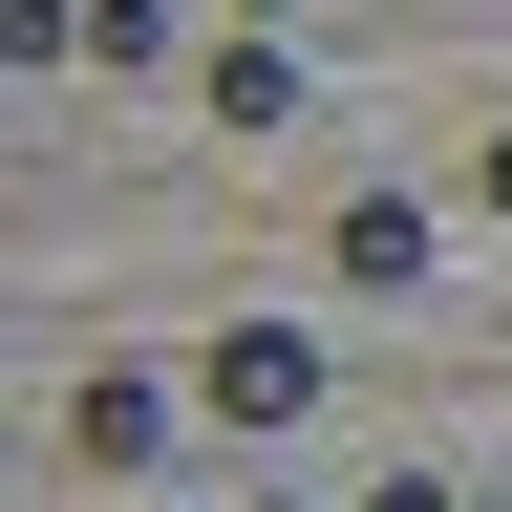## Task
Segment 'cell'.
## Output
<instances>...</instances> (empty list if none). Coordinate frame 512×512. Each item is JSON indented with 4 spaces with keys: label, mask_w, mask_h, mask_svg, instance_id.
<instances>
[{
    "label": "cell",
    "mask_w": 512,
    "mask_h": 512,
    "mask_svg": "<svg viewBox=\"0 0 512 512\" xmlns=\"http://www.w3.org/2000/svg\"><path fill=\"white\" fill-rule=\"evenodd\" d=\"M320 384H342L320 320H235V342H192V406H214V427H299Z\"/></svg>",
    "instance_id": "cell-1"
},
{
    "label": "cell",
    "mask_w": 512,
    "mask_h": 512,
    "mask_svg": "<svg viewBox=\"0 0 512 512\" xmlns=\"http://www.w3.org/2000/svg\"><path fill=\"white\" fill-rule=\"evenodd\" d=\"M320 256H342L363 299H427V256H448V214H427V192H342V235H320Z\"/></svg>",
    "instance_id": "cell-2"
},
{
    "label": "cell",
    "mask_w": 512,
    "mask_h": 512,
    "mask_svg": "<svg viewBox=\"0 0 512 512\" xmlns=\"http://www.w3.org/2000/svg\"><path fill=\"white\" fill-rule=\"evenodd\" d=\"M192 107H214V128H299V43H278V22H235L214 64H192Z\"/></svg>",
    "instance_id": "cell-3"
},
{
    "label": "cell",
    "mask_w": 512,
    "mask_h": 512,
    "mask_svg": "<svg viewBox=\"0 0 512 512\" xmlns=\"http://www.w3.org/2000/svg\"><path fill=\"white\" fill-rule=\"evenodd\" d=\"M64 448H86V470H150V448H171V384H128V363H107L86 406H64Z\"/></svg>",
    "instance_id": "cell-4"
},
{
    "label": "cell",
    "mask_w": 512,
    "mask_h": 512,
    "mask_svg": "<svg viewBox=\"0 0 512 512\" xmlns=\"http://www.w3.org/2000/svg\"><path fill=\"white\" fill-rule=\"evenodd\" d=\"M363 512H491V491H448V470H384V491H363Z\"/></svg>",
    "instance_id": "cell-5"
},
{
    "label": "cell",
    "mask_w": 512,
    "mask_h": 512,
    "mask_svg": "<svg viewBox=\"0 0 512 512\" xmlns=\"http://www.w3.org/2000/svg\"><path fill=\"white\" fill-rule=\"evenodd\" d=\"M470 214H491V235H512V128H491V150H470Z\"/></svg>",
    "instance_id": "cell-6"
},
{
    "label": "cell",
    "mask_w": 512,
    "mask_h": 512,
    "mask_svg": "<svg viewBox=\"0 0 512 512\" xmlns=\"http://www.w3.org/2000/svg\"><path fill=\"white\" fill-rule=\"evenodd\" d=\"M235 22H299V0H235Z\"/></svg>",
    "instance_id": "cell-7"
}]
</instances>
